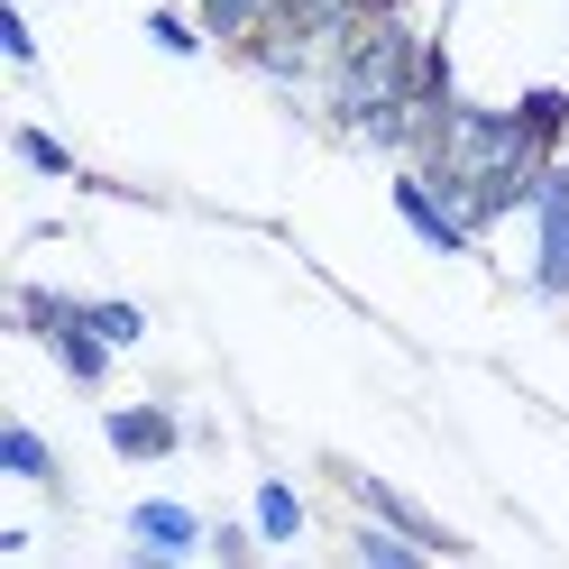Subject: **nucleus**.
Listing matches in <instances>:
<instances>
[{"label": "nucleus", "instance_id": "obj_2", "mask_svg": "<svg viewBox=\"0 0 569 569\" xmlns=\"http://www.w3.org/2000/svg\"><path fill=\"white\" fill-rule=\"evenodd\" d=\"M515 221L532 230V258H523V284L542 303H569V157L542 166V184H532V202L515 211Z\"/></svg>", "mask_w": 569, "mask_h": 569}, {"label": "nucleus", "instance_id": "obj_7", "mask_svg": "<svg viewBox=\"0 0 569 569\" xmlns=\"http://www.w3.org/2000/svg\"><path fill=\"white\" fill-rule=\"evenodd\" d=\"M0 478H19V487H38V496H56L64 487V459H56V441L38 432V422H0Z\"/></svg>", "mask_w": 569, "mask_h": 569}, {"label": "nucleus", "instance_id": "obj_1", "mask_svg": "<svg viewBox=\"0 0 569 569\" xmlns=\"http://www.w3.org/2000/svg\"><path fill=\"white\" fill-rule=\"evenodd\" d=\"M19 322L38 331V349L64 368V386H83V396H101V386H111V359H120V349L92 331L83 295H56V284H19Z\"/></svg>", "mask_w": 569, "mask_h": 569}, {"label": "nucleus", "instance_id": "obj_13", "mask_svg": "<svg viewBox=\"0 0 569 569\" xmlns=\"http://www.w3.org/2000/svg\"><path fill=\"white\" fill-rule=\"evenodd\" d=\"M0 56H10L19 74H38V28H28L19 0H0Z\"/></svg>", "mask_w": 569, "mask_h": 569}, {"label": "nucleus", "instance_id": "obj_9", "mask_svg": "<svg viewBox=\"0 0 569 569\" xmlns=\"http://www.w3.org/2000/svg\"><path fill=\"white\" fill-rule=\"evenodd\" d=\"M349 560H359V569H422V560H432V542H413V532L359 515V532H349Z\"/></svg>", "mask_w": 569, "mask_h": 569}, {"label": "nucleus", "instance_id": "obj_5", "mask_svg": "<svg viewBox=\"0 0 569 569\" xmlns=\"http://www.w3.org/2000/svg\"><path fill=\"white\" fill-rule=\"evenodd\" d=\"M101 441H111V459L148 469V459H174V450H184V422H174L166 405H111V413H101Z\"/></svg>", "mask_w": 569, "mask_h": 569}, {"label": "nucleus", "instance_id": "obj_6", "mask_svg": "<svg viewBox=\"0 0 569 569\" xmlns=\"http://www.w3.org/2000/svg\"><path fill=\"white\" fill-rule=\"evenodd\" d=\"M340 487H349V506H359V515L396 523V532H413V542H432V551H459V532H450V523H432L405 487H386V478H368V469H340Z\"/></svg>", "mask_w": 569, "mask_h": 569}, {"label": "nucleus", "instance_id": "obj_11", "mask_svg": "<svg viewBox=\"0 0 569 569\" xmlns=\"http://www.w3.org/2000/svg\"><path fill=\"white\" fill-rule=\"evenodd\" d=\"M148 38H157L174 64H193V56L211 47V28H202V19H184V10H166V0H148Z\"/></svg>", "mask_w": 569, "mask_h": 569}, {"label": "nucleus", "instance_id": "obj_3", "mask_svg": "<svg viewBox=\"0 0 569 569\" xmlns=\"http://www.w3.org/2000/svg\"><path fill=\"white\" fill-rule=\"evenodd\" d=\"M386 202H396V221H405L422 248H432V258H469V248H478V221H469V211H459V202H450L422 166H396Z\"/></svg>", "mask_w": 569, "mask_h": 569}, {"label": "nucleus", "instance_id": "obj_12", "mask_svg": "<svg viewBox=\"0 0 569 569\" xmlns=\"http://www.w3.org/2000/svg\"><path fill=\"white\" fill-rule=\"evenodd\" d=\"M83 312H92V331L111 340V349H138V340H148V312L120 303V295H83Z\"/></svg>", "mask_w": 569, "mask_h": 569}, {"label": "nucleus", "instance_id": "obj_4", "mask_svg": "<svg viewBox=\"0 0 569 569\" xmlns=\"http://www.w3.org/2000/svg\"><path fill=\"white\" fill-rule=\"evenodd\" d=\"M120 532H129L138 569H174V560L211 551V523H202V515L184 506V496H138V506L120 515Z\"/></svg>", "mask_w": 569, "mask_h": 569}, {"label": "nucleus", "instance_id": "obj_14", "mask_svg": "<svg viewBox=\"0 0 569 569\" xmlns=\"http://www.w3.org/2000/svg\"><path fill=\"white\" fill-rule=\"evenodd\" d=\"M211 551H221V560H248V551H267V542H258V523H211Z\"/></svg>", "mask_w": 569, "mask_h": 569}, {"label": "nucleus", "instance_id": "obj_8", "mask_svg": "<svg viewBox=\"0 0 569 569\" xmlns=\"http://www.w3.org/2000/svg\"><path fill=\"white\" fill-rule=\"evenodd\" d=\"M248 523H258L267 551H295L303 532H312V506H303L295 478H258V496H248Z\"/></svg>", "mask_w": 569, "mask_h": 569}, {"label": "nucleus", "instance_id": "obj_10", "mask_svg": "<svg viewBox=\"0 0 569 569\" xmlns=\"http://www.w3.org/2000/svg\"><path fill=\"white\" fill-rule=\"evenodd\" d=\"M10 148H19L28 174H47V184H83V157L64 148V138H47L38 120H19V129H10Z\"/></svg>", "mask_w": 569, "mask_h": 569}]
</instances>
